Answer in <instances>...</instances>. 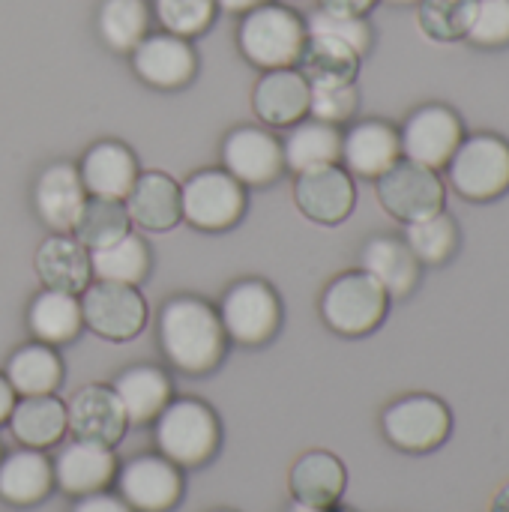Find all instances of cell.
Listing matches in <instances>:
<instances>
[{"label":"cell","instance_id":"f6af8a7d","mask_svg":"<svg viewBox=\"0 0 509 512\" xmlns=\"http://www.w3.org/2000/svg\"><path fill=\"white\" fill-rule=\"evenodd\" d=\"M264 3H270V0H216V6L228 15H246L249 9L264 6Z\"/></svg>","mask_w":509,"mask_h":512},{"label":"cell","instance_id":"5bb4252c","mask_svg":"<svg viewBox=\"0 0 509 512\" xmlns=\"http://www.w3.org/2000/svg\"><path fill=\"white\" fill-rule=\"evenodd\" d=\"M132 72L153 90H183L198 75V51L192 39L168 30L147 33L132 48Z\"/></svg>","mask_w":509,"mask_h":512},{"label":"cell","instance_id":"cb8c5ba5","mask_svg":"<svg viewBox=\"0 0 509 512\" xmlns=\"http://www.w3.org/2000/svg\"><path fill=\"white\" fill-rule=\"evenodd\" d=\"M360 270H366L372 279H378L381 288L390 294V300L411 297L423 279V264L408 249V243L393 234H378V237L366 240V246L360 252Z\"/></svg>","mask_w":509,"mask_h":512},{"label":"cell","instance_id":"ba28073f","mask_svg":"<svg viewBox=\"0 0 509 512\" xmlns=\"http://www.w3.org/2000/svg\"><path fill=\"white\" fill-rule=\"evenodd\" d=\"M180 207L192 228L210 234L228 231L246 213V186L225 168H204L180 186Z\"/></svg>","mask_w":509,"mask_h":512},{"label":"cell","instance_id":"8fae6325","mask_svg":"<svg viewBox=\"0 0 509 512\" xmlns=\"http://www.w3.org/2000/svg\"><path fill=\"white\" fill-rule=\"evenodd\" d=\"M78 300L84 327L105 342H132L147 327V300L132 285L96 279Z\"/></svg>","mask_w":509,"mask_h":512},{"label":"cell","instance_id":"f35d334b","mask_svg":"<svg viewBox=\"0 0 509 512\" xmlns=\"http://www.w3.org/2000/svg\"><path fill=\"white\" fill-rule=\"evenodd\" d=\"M357 108H360L357 81H351V84H309V117L330 123V126H345L354 120Z\"/></svg>","mask_w":509,"mask_h":512},{"label":"cell","instance_id":"484cf974","mask_svg":"<svg viewBox=\"0 0 509 512\" xmlns=\"http://www.w3.org/2000/svg\"><path fill=\"white\" fill-rule=\"evenodd\" d=\"M36 276L42 288L81 294L93 282L90 252L72 234H48L36 249Z\"/></svg>","mask_w":509,"mask_h":512},{"label":"cell","instance_id":"2e32d148","mask_svg":"<svg viewBox=\"0 0 509 512\" xmlns=\"http://www.w3.org/2000/svg\"><path fill=\"white\" fill-rule=\"evenodd\" d=\"M54 468V489L69 498H84L93 492H105L117 477V456L114 447L72 438L60 453L51 459Z\"/></svg>","mask_w":509,"mask_h":512},{"label":"cell","instance_id":"74e56055","mask_svg":"<svg viewBox=\"0 0 509 512\" xmlns=\"http://www.w3.org/2000/svg\"><path fill=\"white\" fill-rule=\"evenodd\" d=\"M150 12L162 30L183 39H198L213 27L219 6L216 0H153Z\"/></svg>","mask_w":509,"mask_h":512},{"label":"cell","instance_id":"44dd1931","mask_svg":"<svg viewBox=\"0 0 509 512\" xmlns=\"http://www.w3.org/2000/svg\"><path fill=\"white\" fill-rule=\"evenodd\" d=\"M252 111L264 126H294L309 117V81L297 66L270 69L252 90Z\"/></svg>","mask_w":509,"mask_h":512},{"label":"cell","instance_id":"d4e9b609","mask_svg":"<svg viewBox=\"0 0 509 512\" xmlns=\"http://www.w3.org/2000/svg\"><path fill=\"white\" fill-rule=\"evenodd\" d=\"M111 390L117 393L129 426L153 423L165 411V405L174 399L171 375L159 366H150V363H135L129 369H123L114 378Z\"/></svg>","mask_w":509,"mask_h":512},{"label":"cell","instance_id":"4316f807","mask_svg":"<svg viewBox=\"0 0 509 512\" xmlns=\"http://www.w3.org/2000/svg\"><path fill=\"white\" fill-rule=\"evenodd\" d=\"M54 492V468L42 450H12L0 459V498L9 507H39Z\"/></svg>","mask_w":509,"mask_h":512},{"label":"cell","instance_id":"4dcf8cb0","mask_svg":"<svg viewBox=\"0 0 509 512\" xmlns=\"http://www.w3.org/2000/svg\"><path fill=\"white\" fill-rule=\"evenodd\" d=\"M363 57L342 39L327 33H306L297 69L309 84H351L360 75Z\"/></svg>","mask_w":509,"mask_h":512},{"label":"cell","instance_id":"7402d4cb","mask_svg":"<svg viewBox=\"0 0 509 512\" xmlns=\"http://www.w3.org/2000/svg\"><path fill=\"white\" fill-rule=\"evenodd\" d=\"M81 183L90 198L123 201L138 180V159L123 141H96L78 162Z\"/></svg>","mask_w":509,"mask_h":512},{"label":"cell","instance_id":"9a60e30c","mask_svg":"<svg viewBox=\"0 0 509 512\" xmlns=\"http://www.w3.org/2000/svg\"><path fill=\"white\" fill-rule=\"evenodd\" d=\"M294 204L315 225H342L357 207L354 177L342 165H321L303 171L294 180Z\"/></svg>","mask_w":509,"mask_h":512},{"label":"cell","instance_id":"60d3db41","mask_svg":"<svg viewBox=\"0 0 509 512\" xmlns=\"http://www.w3.org/2000/svg\"><path fill=\"white\" fill-rule=\"evenodd\" d=\"M474 48L498 51L509 45V0H477L474 24L465 36Z\"/></svg>","mask_w":509,"mask_h":512},{"label":"cell","instance_id":"83f0119b","mask_svg":"<svg viewBox=\"0 0 509 512\" xmlns=\"http://www.w3.org/2000/svg\"><path fill=\"white\" fill-rule=\"evenodd\" d=\"M6 426H9L12 438L21 447H30V450L57 447L69 432L66 405L54 393H48V396H24V399L15 402Z\"/></svg>","mask_w":509,"mask_h":512},{"label":"cell","instance_id":"30bf717a","mask_svg":"<svg viewBox=\"0 0 509 512\" xmlns=\"http://www.w3.org/2000/svg\"><path fill=\"white\" fill-rule=\"evenodd\" d=\"M378 204L399 222L426 219L447 204V183L438 171L417 165L411 159H399L375 180Z\"/></svg>","mask_w":509,"mask_h":512},{"label":"cell","instance_id":"ac0fdd59","mask_svg":"<svg viewBox=\"0 0 509 512\" xmlns=\"http://www.w3.org/2000/svg\"><path fill=\"white\" fill-rule=\"evenodd\" d=\"M66 426H69L72 438L117 447L129 429V420H126V411H123V405L111 387L87 384L69 399Z\"/></svg>","mask_w":509,"mask_h":512},{"label":"cell","instance_id":"f1b7e54d","mask_svg":"<svg viewBox=\"0 0 509 512\" xmlns=\"http://www.w3.org/2000/svg\"><path fill=\"white\" fill-rule=\"evenodd\" d=\"M27 330L33 342L51 345V348L75 342L78 333L84 330L78 294L42 288L27 306Z\"/></svg>","mask_w":509,"mask_h":512},{"label":"cell","instance_id":"e575fe53","mask_svg":"<svg viewBox=\"0 0 509 512\" xmlns=\"http://www.w3.org/2000/svg\"><path fill=\"white\" fill-rule=\"evenodd\" d=\"M402 240L408 243V249L417 255V261L423 267H441L459 252L462 234H459L456 219L447 210H438V213H432L426 219L405 222V237Z\"/></svg>","mask_w":509,"mask_h":512},{"label":"cell","instance_id":"4fadbf2b","mask_svg":"<svg viewBox=\"0 0 509 512\" xmlns=\"http://www.w3.org/2000/svg\"><path fill=\"white\" fill-rule=\"evenodd\" d=\"M222 168L243 186L264 189L285 174L282 141L264 126H237L222 138Z\"/></svg>","mask_w":509,"mask_h":512},{"label":"cell","instance_id":"f546056e","mask_svg":"<svg viewBox=\"0 0 509 512\" xmlns=\"http://www.w3.org/2000/svg\"><path fill=\"white\" fill-rule=\"evenodd\" d=\"M282 153H285V168H291L294 174H303L321 165H339L342 132L339 126L321 123L315 117H303L300 123L288 126Z\"/></svg>","mask_w":509,"mask_h":512},{"label":"cell","instance_id":"c3c4849f","mask_svg":"<svg viewBox=\"0 0 509 512\" xmlns=\"http://www.w3.org/2000/svg\"><path fill=\"white\" fill-rule=\"evenodd\" d=\"M0 459H3V447H0Z\"/></svg>","mask_w":509,"mask_h":512},{"label":"cell","instance_id":"5b68a950","mask_svg":"<svg viewBox=\"0 0 509 512\" xmlns=\"http://www.w3.org/2000/svg\"><path fill=\"white\" fill-rule=\"evenodd\" d=\"M450 189L471 201L489 204L509 192V141L495 132H477L462 138L459 150L447 162Z\"/></svg>","mask_w":509,"mask_h":512},{"label":"cell","instance_id":"d6986e66","mask_svg":"<svg viewBox=\"0 0 509 512\" xmlns=\"http://www.w3.org/2000/svg\"><path fill=\"white\" fill-rule=\"evenodd\" d=\"M402 159L399 129L387 120H360L342 132V168L351 177L378 180Z\"/></svg>","mask_w":509,"mask_h":512},{"label":"cell","instance_id":"277c9868","mask_svg":"<svg viewBox=\"0 0 509 512\" xmlns=\"http://www.w3.org/2000/svg\"><path fill=\"white\" fill-rule=\"evenodd\" d=\"M318 309L321 321L336 336L363 339L384 324L390 312V294L366 270H348L324 288Z\"/></svg>","mask_w":509,"mask_h":512},{"label":"cell","instance_id":"836d02e7","mask_svg":"<svg viewBox=\"0 0 509 512\" xmlns=\"http://www.w3.org/2000/svg\"><path fill=\"white\" fill-rule=\"evenodd\" d=\"M153 12L147 0H102L96 9V33L114 54H132V48L150 33Z\"/></svg>","mask_w":509,"mask_h":512},{"label":"cell","instance_id":"6da1fadb","mask_svg":"<svg viewBox=\"0 0 509 512\" xmlns=\"http://www.w3.org/2000/svg\"><path fill=\"white\" fill-rule=\"evenodd\" d=\"M159 348L177 372L210 375L228 351V336L216 306L195 294L165 300L159 312Z\"/></svg>","mask_w":509,"mask_h":512},{"label":"cell","instance_id":"3957f363","mask_svg":"<svg viewBox=\"0 0 509 512\" xmlns=\"http://www.w3.org/2000/svg\"><path fill=\"white\" fill-rule=\"evenodd\" d=\"M153 423L159 456H165L177 468H201L222 447L219 417L201 399H171Z\"/></svg>","mask_w":509,"mask_h":512},{"label":"cell","instance_id":"9c48e42d","mask_svg":"<svg viewBox=\"0 0 509 512\" xmlns=\"http://www.w3.org/2000/svg\"><path fill=\"white\" fill-rule=\"evenodd\" d=\"M465 138V120L456 108L444 102H426L408 114L399 129L402 159L426 165L432 171H444L453 153Z\"/></svg>","mask_w":509,"mask_h":512},{"label":"cell","instance_id":"7dc6e473","mask_svg":"<svg viewBox=\"0 0 509 512\" xmlns=\"http://www.w3.org/2000/svg\"><path fill=\"white\" fill-rule=\"evenodd\" d=\"M399 3H414V0H399Z\"/></svg>","mask_w":509,"mask_h":512},{"label":"cell","instance_id":"1f68e13d","mask_svg":"<svg viewBox=\"0 0 509 512\" xmlns=\"http://www.w3.org/2000/svg\"><path fill=\"white\" fill-rule=\"evenodd\" d=\"M6 381L15 396H48L63 384V360L51 345L27 342L6 360Z\"/></svg>","mask_w":509,"mask_h":512},{"label":"cell","instance_id":"ab89813d","mask_svg":"<svg viewBox=\"0 0 509 512\" xmlns=\"http://www.w3.org/2000/svg\"><path fill=\"white\" fill-rule=\"evenodd\" d=\"M306 33L336 36V39L348 42L360 57H366L372 51V42H375V30H372L369 18H360V15H336V12H327L321 6L306 18Z\"/></svg>","mask_w":509,"mask_h":512},{"label":"cell","instance_id":"681fc988","mask_svg":"<svg viewBox=\"0 0 509 512\" xmlns=\"http://www.w3.org/2000/svg\"><path fill=\"white\" fill-rule=\"evenodd\" d=\"M216 512H234V510H216Z\"/></svg>","mask_w":509,"mask_h":512},{"label":"cell","instance_id":"d6a6232c","mask_svg":"<svg viewBox=\"0 0 509 512\" xmlns=\"http://www.w3.org/2000/svg\"><path fill=\"white\" fill-rule=\"evenodd\" d=\"M150 267H153V255H150L144 237L132 234V231L123 234L120 240L90 252V270H93V279H99V282H117V285L138 288L150 276Z\"/></svg>","mask_w":509,"mask_h":512},{"label":"cell","instance_id":"e0dca14e","mask_svg":"<svg viewBox=\"0 0 509 512\" xmlns=\"http://www.w3.org/2000/svg\"><path fill=\"white\" fill-rule=\"evenodd\" d=\"M84 204L87 189L72 162H51L42 168L33 183V207L51 234H72Z\"/></svg>","mask_w":509,"mask_h":512},{"label":"cell","instance_id":"b9f144b4","mask_svg":"<svg viewBox=\"0 0 509 512\" xmlns=\"http://www.w3.org/2000/svg\"><path fill=\"white\" fill-rule=\"evenodd\" d=\"M72 512H135L120 495H111L108 489L105 492H93V495H84V498H75V507Z\"/></svg>","mask_w":509,"mask_h":512},{"label":"cell","instance_id":"ee69618b","mask_svg":"<svg viewBox=\"0 0 509 512\" xmlns=\"http://www.w3.org/2000/svg\"><path fill=\"white\" fill-rule=\"evenodd\" d=\"M15 402H18V396H15V390L9 387V381H6V375H0V426L9 420V414H12V408H15Z\"/></svg>","mask_w":509,"mask_h":512},{"label":"cell","instance_id":"603a6c76","mask_svg":"<svg viewBox=\"0 0 509 512\" xmlns=\"http://www.w3.org/2000/svg\"><path fill=\"white\" fill-rule=\"evenodd\" d=\"M123 204H126L129 222L153 234L171 231L183 219L180 183L162 171H141L129 195L123 198Z\"/></svg>","mask_w":509,"mask_h":512},{"label":"cell","instance_id":"7bdbcfd3","mask_svg":"<svg viewBox=\"0 0 509 512\" xmlns=\"http://www.w3.org/2000/svg\"><path fill=\"white\" fill-rule=\"evenodd\" d=\"M378 3L381 0H318V6L327 9V12H336V15H360V18H366Z\"/></svg>","mask_w":509,"mask_h":512},{"label":"cell","instance_id":"7c38bea8","mask_svg":"<svg viewBox=\"0 0 509 512\" xmlns=\"http://www.w3.org/2000/svg\"><path fill=\"white\" fill-rule=\"evenodd\" d=\"M117 495L135 512H171L183 498V474L159 453H141L117 468Z\"/></svg>","mask_w":509,"mask_h":512},{"label":"cell","instance_id":"ffe728a7","mask_svg":"<svg viewBox=\"0 0 509 512\" xmlns=\"http://www.w3.org/2000/svg\"><path fill=\"white\" fill-rule=\"evenodd\" d=\"M348 486V471L339 456L327 450H309L303 453L288 477V489L300 507L312 512L333 510Z\"/></svg>","mask_w":509,"mask_h":512},{"label":"cell","instance_id":"bcb514c9","mask_svg":"<svg viewBox=\"0 0 509 512\" xmlns=\"http://www.w3.org/2000/svg\"><path fill=\"white\" fill-rule=\"evenodd\" d=\"M492 512H509V483L501 486V492L495 495V501H492Z\"/></svg>","mask_w":509,"mask_h":512},{"label":"cell","instance_id":"d590c367","mask_svg":"<svg viewBox=\"0 0 509 512\" xmlns=\"http://www.w3.org/2000/svg\"><path fill=\"white\" fill-rule=\"evenodd\" d=\"M129 213L123 201H108V198H90L72 228V237L87 249H102L114 240H120L123 234H129Z\"/></svg>","mask_w":509,"mask_h":512},{"label":"cell","instance_id":"8992f818","mask_svg":"<svg viewBox=\"0 0 509 512\" xmlns=\"http://www.w3.org/2000/svg\"><path fill=\"white\" fill-rule=\"evenodd\" d=\"M381 432L390 447L411 456H426L444 447L453 435V411L438 396L411 393L384 408Z\"/></svg>","mask_w":509,"mask_h":512},{"label":"cell","instance_id":"52a82bcc","mask_svg":"<svg viewBox=\"0 0 509 512\" xmlns=\"http://www.w3.org/2000/svg\"><path fill=\"white\" fill-rule=\"evenodd\" d=\"M219 321L228 342L261 348L276 339L282 327V300L264 279H240L219 300Z\"/></svg>","mask_w":509,"mask_h":512},{"label":"cell","instance_id":"8d00e7d4","mask_svg":"<svg viewBox=\"0 0 509 512\" xmlns=\"http://www.w3.org/2000/svg\"><path fill=\"white\" fill-rule=\"evenodd\" d=\"M474 15L477 0H417V24L432 42H462Z\"/></svg>","mask_w":509,"mask_h":512},{"label":"cell","instance_id":"7a4b0ae2","mask_svg":"<svg viewBox=\"0 0 509 512\" xmlns=\"http://www.w3.org/2000/svg\"><path fill=\"white\" fill-rule=\"evenodd\" d=\"M306 45V21L297 9L282 3H264L240 15L237 48L261 72L297 66Z\"/></svg>","mask_w":509,"mask_h":512}]
</instances>
